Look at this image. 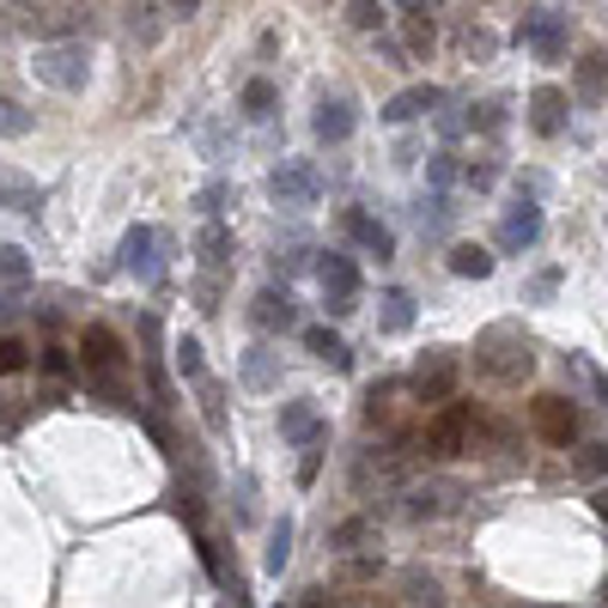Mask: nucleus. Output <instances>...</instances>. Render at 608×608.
<instances>
[{"instance_id":"obj_1","label":"nucleus","mask_w":608,"mask_h":608,"mask_svg":"<svg viewBox=\"0 0 608 608\" xmlns=\"http://www.w3.org/2000/svg\"><path fill=\"white\" fill-rule=\"evenodd\" d=\"M475 366H481L487 378H499V383H524L529 371H536V354H529L524 329L493 323V329H481V341H475Z\"/></svg>"},{"instance_id":"obj_2","label":"nucleus","mask_w":608,"mask_h":608,"mask_svg":"<svg viewBox=\"0 0 608 608\" xmlns=\"http://www.w3.org/2000/svg\"><path fill=\"white\" fill-rule=\"evenodd\" d=\"M31 73H37V85H49V92H85V80H92V56H85V43L56 37V43H37Z\"/></svg>"},{"instance_id":"obj_3","label":"nucleus","mask_w":608,"mask_h":608,"mask_svg":"<svg viewBox=\"0 0 608 608\" xmlns=\"http://www.w3.org/2000/svg\"><path fill=\"white\" fill-rule=\"evenodd\" d=\"M177 371H183V383L195 390L207 432H226V390H219V378L207 371V359H201V341H195V335L177 341Z\"/></svg>"},{"instance_id":"obj_4","label":"nucleus","mask_w":608,"mask_h":608,"mask_svg":"<svg viewBox=\"0 0 608 608\" xmlns=\"http://www.w3.org/2000/svg\"><path fill=\"white\" fill-rule=\"evenodd\" d=\"M122 274H134V281H165V262H170V231L158 226H128L122 238Z\"/></svg>"},{"instance_id":"obj_5","label":"nucleus","mask_w":608,"mask_h":608,"mask_svg":"<svg viewBox=\"0 0 608 608\" xmlns=\"http://www.w3.org/2000/svg\"><path fill=\"white\" fill-rule=\"evenodd\" d=\"M408 390H414V402H451L456 396V354H444V347H432V354H420L414 359V371H408Z\"/></svg>"},{"instance_id":"obj_6","label":"nucleus","mask_w":608,"mask_h":608,"mask_svg":"<svg viewBox=\"0 0 608 608\" xmlns=\"http://www.w3.org/2000/svg\"><path fill=\"white\" fill-rule=\"evenodd\" d=\"M269 195L281 201V207H317V201H323V177H317L311 158H286V165H274Z\"/></svg>"},{"instance_id":"obj_7","label":"nucleus","mask_w":608,"mask_h":608,"mask_svg":"<svg viewBox=\"0 0 608 608\" xmlns=\"http://www.w3.org/2000/svg\"><path fill=\"white\" fill-rule=\"evenodd\" d=\"M317 281H323V298L335 317L359 311V262L347 250H329L323 262H317Z\"/></svg>"},{"instance_id":"obj_8","label":"nucleus","mask_w":608,"mask_h":608,"mask_svg":"<svg viewBox=\"0 0 608 608\" xmlns=\"http://www.w3.org/2000/svg\"><path fill=\"white\" fill-rule=\"evenodd\" d=\"M80 359H85V378H122V371H128V347H122V335H116V329H104V323H85V335H80Z\"/></svg>"},{"instance_id":"obj_9","label":"nucleus","mask_w":608,"mask_h":608,"mask_svg":"<svg viewBox=\"0 0 608 608\" xmlns=\"http://www.w3.org/2000/svg\"><path fill=\"white\" fill-rule=\"evenodd\" d=\"M456 505H463V487H456V481H426V487H408V493H402V517H408V524L451 517Z\"/></svg>"},{"instance_id":"obj_10","label":"nucleus","mask_w":608,"mask_h":608,"mask_svg":"<svg viewBox=\"0 0 608 608\" xmlns=\"http://www.w3.org/2000/svg\"><path fill=\"white\" fill-rule=\"evenodd\" d=\"M517 43L524 49H536L541 61H567V13H524V25H517Z\"/></svg>"},{"instance_id":"obj_11","label":"nucleus","mask_w":608,"mask_h":608,"mask_svg":"<svg viewBox=\"0 0 608 608\" xmlns=\"http://www.w3.org/2000/svg\"><path fill=\"white\" fill-rule=\"evenodd\" d=\"M341 231H347V238H354L366 255H378V262H390V255H396V231L383 226V219H371L366 207H347V213H341Z\"/></svg>"},{"instance_id":"obj_12","label":"nucleus","mask_w":608,"mask_h":608,"mask_svg":"<svg viewBox=\"0 0 608 608\" xmlns=\"http://www.w3.org/2000/svg\"><path fill=\"white\" fill-rule=\"evenodd\" d=\"M468 426H475V414L468 408H444L439 420H426V432H420V444L432 456H456L468 444Z\"/></svg>"},{"instance_id":"obj_13","label":"nucleus","mask_w":608,"mask_h":608,"mask_svg":"<svg viewBox=\"0 0 608 608\" xmlns=\"http://www.w3.org/2000/svg\"><path fill=\"white\" fill-rule=\"evenodd\" d=\"M177 19H183V13H177V0H134V7H128V37H134V43H158Z\"/></svg>"},{"instance_id":"obj_14","label":"nucleus","mask_w":608,"mask_h":608,"mask_svg":"<svg viewBox=\"0 0 608 608\" xmlns=\"http://www.w3.org/2000/svg\"><path fill=\"white\" fill-rule=\"evenodd\" d=\"M541 238V207L536 201H511L505 207V219H499V250H529V243Z\"/></svg>"},{"instance_id":"obj_15","label":"nucleus","mask_w":608,"mask_h":608,"mask_svg":"<svg viewBox=\"0 0 608 608\" xmlns=\"http://www.w3.org/2000/svg\"><path fill=\"white\" fill-rule=\"evenodd\" d=\"M281 439L305 451V444H329V426L311 402H281Z\"/></svg>"},{"instance_id":"obj_16","label":"nucleus","mask_w":608,"mask_h":608,"mask_svg":"<svg viewBox=\"0 0 608 608\" xmlns=\"http://www.w3.org/2000/svg\"><path fill=\"white\" fill-rule=\"evenodd\" d=\"M536 432L548 444H572L579 439V408L567 396H536Z\"/></svg>"},{"instance_id":"obj_17","label":"nucleus","mask_w":608,"mask_h":608,"mask_svg":"<svg viewBox=\"0 0 608 608\" xmlns=\"http://www.w3.org/2000/svg\"><path fill=\"white\" fill-rule=\"evenodd\" d=\"M439 104H444V92H439V85H408V92H396V98L383 104V122H390V128L420 122V116H432Z\"/></svg>"},{"instance_id":"obj_18","label":"nucleus","mask_w":608,"mask_h":608,"mask_svg":"<svg viewBox=\"0 0 608 608\" xmlns=\"http://www.w3.org/2000/svg\"><path fill=\"white\" fill-rule=\"evenodd\" d=\"M250 317H255L262 335H286V329H298V311H293V298H286L281 286H262L255 305H250Z\"/></svg>"},{"instance_id":"obj_19","label":"nucleus","mask_w":608,"mask_h":608,"mask_svg":"<svg viewBox=\"0 0 608 608\" xmlns=\"http://www.w3.org/2000/svg\"><path fill=\"white\" fill-rule=\"evenodd\" d=\"M311 128H317V141H323V146H341V141H354L359 116H354V104H347V98H323V104H317V116H311Z\"/></svg>"},{"instance_id":"obj_20","label":"nucleus","mask_w":608,"mask_h":608,"mask_svg":"<svg viewBox=\"0 0 608 608\" xmlns=\"http://www.w3.org/2000/svg\"><path fill=\"white\" fill-rule=\"evenodd\" d=\"M529 128H536L541 141H553V134L567 128V98H560L553 85H541L536 98H529Z\"/></svg>"},{"instance_id":"obj_21","label":"nucleus","mask_w":608,"mask_h":608,"mask_svg":"<svg viewBox=\"0 0 608 608\" xmlns=\"http://www.w3.org/2000/svg\"><path fill=\"white\" fill-rule=\"evenodd\" d=\"M231 231L219 226V219H207V226H201V274H213V281H219V274L231 269Z\"/></svg>"},{"instance_id":"obj_22","label":"nucleus","mask_w":608,"mask_h":608,"mask_svg":"<svg viewBox=\"0 0 608 608\" xmlns=\"http://www.w3.org/2000/svg\"><path fill=\"white\" fill-rule=\"evenodd\" d=\"M281 383V354H274L269 341H255L250 354H243V390H274Z\"/></svg>"},{"instance_id":"obj_23","label":"nucleus","mask_w":608,"mask_h":608,"mask_svg":"<svg viewBox=\"0 0 608 608\" xmlns=\"http://www.w3.org/2000/svg\"><path fill=\"white\" fill-rule=\"evenodd\" d=\"M305 347H311V354L323 359V366H335V371H347V366H354V354H347V341H341L335 329H323V323H317V329H305Z\"/></svg>"},{"instance_id":"obj_24","label":"nucleus","mask_w":608,"mask_h":608,"mask_svg":"<svg viewBox=\"0 0 608 608\" xmlns=\"http://www.w3.org/2000/svg\"><path fill=\"white\" fill-rule=\"evenodd\" d=\"M0 207H13V213H37L43 207V189L25 183L19 170H0Z\"/></svg>"},{"instance_id":"obj_25","label":"nucleus","mask_w":608,"mask_h":608,"mask_svg":"<svg viewBox=\"0 0 608 608\" xmlns=\"http://www.w3.org/2000/svg\"><path fill=\"white\" fill-rule=\"evenodd\" d=\"M371 541H378V524H371V517H347V524L329 529V548L335 553H359V548H371Z\"/></svg>"},{"instance_id":"obj_26","label":"nucleus","mask_w":608,"mask_h":608,"mask_svg":"<svg viewBox=\"0 0 608 608\" xmlns=\"http://www.w3.org/2000/svg\"><path fill=\"white\" fill-rule=\"evenodd\" d=\"M451 274H456V281H487V274H493V255H487L481 243H456V250H451Z\"/></svg>"},{"instance_id":"obj_27","label":"nucleus","mask_w":608,"mask_h":608,"mask_svg":"<svg viewBox=\"0 0 608 608\" xmlns=\"http://www.w3.org/2000/svg\"><path fill=\"white\" fill-rule=\"evenodd\" d=\"M378 572H383V553L378 548H359V553H341V572H335V579L341 584H371Z\"/></svg>"},{"instance_id":"obj_28","label":"nucleus","mask_w":608,"mask_h":608,"mask_svg":"<svg viewBox=\"0 0 608 608\" xmlns=\"http://www.w3.org/2000/svg\"><path fill=\"white\" fill-rule=\"evenodd\" d=\"M286 560H293V517H281V524L269 529V553H262V567H269L274 579H281Z\"/></svg>"},{"instance_id":"obj_29","label":"nucleus","mask_w":608,"mask_h":608,"mask_svg":"<svg viewBox=\"0 0 608 608\" xmlns=\"http://www.w3.org/2000/svg\"><path fill=\"white\" fill-rule=\"evenodd\" d=\"M402 603H426V608H444V591H439V579L432 572H402Z\"/></svg>"},{"instance_id":"obj_30","label":"nucleus","mask_w":608,"mask_h":608,"mask_svg":"<svg viewBox=\"0 0 608 608\" xmlns=\"http://www.w3.org/2000/svg\"><path fill=\"white\" fill-rule=\"evenodd\" d=\"M347 25L354 31H383L390 25V7H383V0H347Z\"/></svg>"},{"instance_id":"obj_31","label":"nucleus","mask_w":608,"mask_h":608,"mask_svg":"<svg viewBox=\"0 0 608 608\" xmlns=\"http://www.w3.org/2000/svg\"><path fill=\"white\" fill-rule=\"evenodd\" d=\"M402 37H408V56H432V43H439V25H432L426 13H408Z\"/></svg>"},{"instance_id":"obj_32","label":"nucleus","mask_w":608,"mask_h":608,"mask_svg":"<svg viewBox=\"0 0 608 608\" xmlns=\"http://www.w3.org/2000/svg\"><path fill=\"white\" fill-rule=\"evenodd\" d=\"M243 116H250V122H269V116H274V85L269 80L243 85Z\"/></svg>"},{"instance_id":"obj_33","label":"nucleus","mask_w":608,"mask_h":608,"mask_svg":"<svg viewBox=\"0 0 608 608\" xmlns=\"http://www.w3.org/2000/svg\"><path fill=\"white\" fill-rule=\"evenodd\" d=\"M579 92L584 98H603L608 92V56H584L579 61Z\"/></svg>"},{"instance_id":"obj_34","label":"nucleus","mask_w":608,"mask_h":608,"mask_svg":"<svg viewBox=\"0 0 608 608\" xmlns=\"http://www.w3.org/2000/svg\"><path fill=\"white\" fill-rule=\"evenodd\" d=\"M31 122H37L31 110H19L13 98H0V141H25V134H31Z\"/></svg>"},{"instance_id":"obj_35","label":"nucleus","mask_w":608,"mask_h":608,"mask_svg":"<svg viewBox=\"0 0 608 608\" xmlns=\"http://www.w3.org/2000/svg\"><path fill=\"white\" fill-rule=\"evenodd\" d=\"M408 323H414V298L408 293H390V298H383V335H402Z\"/></svg>"},{"instance_id":"obj_36","label":"nucleus","mask_w":608,"mask_h":608,"mask_svg":"<svg viewBox=\"0 0 608 608\" xmlns=\"http://www.w3.org/2000/svg\"><path fill=\"white\" fill-rule=\"evenodd\" d=\"M0 281H7V286H25L31 281V255L19 250V243H0Z\"/></svg>"},{"instance_id":"obj_37","label":"nucleus","mask_w":608,"mask_h":608,"mask_svg":"<svg viewBox=\"0 0 608 608\" xmlns=\"http://www.w3.org/2000/svg\"><path fill=\"white\" fill-rule=\"evenodd\" d=\"M572 468H579V481H603L608 475V444H584Z\"/></svg>"},{"instance_id":"obj_38","label":"nucleus","mask_w":608,"mask_h":608,"mask_svg":"<svg viewBox=\"0 0 608 608\" xmlns=\"http://www.w3.org/2000/svg\"><path fill=\"white\" fill-rule=\"evenodd\" d=\"M31 366V347L19 335H0V378H13V371Z\"/></svg>"},{"instance_id":"obj_39","label":"nucleus","mask_w":608,"mask_h":608,"mask_svg":"<svg viewBox=\"0 0 608 608\" xmlns=\"http://www.w3.org/2000/svg\"><path fill=\"white\" fill-rule=\"evenodd\" d=\"M567 366H572V378H579V383H584V390H591L596 402H608V378H603V371L591 366V359H584V354H572Z\"/></svg>"},{"instance_id":"obj_40","label":"nucleus","mask_w":608,"mask_h":608,"mask_svg":"<svg viewBox=\"0 0 608 608\" xmlns=\"http://www.w3.org/2000/svg\"><path fill=\"white\" fill-rule=\"evenodd\" d=\"M359 414H366V426H390V390H383V383H378V390H366V408H359Z\"/></svg>"},{"instance_id":"obj_41","label":"nucleus","mask_w":608,"mask_h":608,"mask_svg":"<svg viewBox=\"0 0 608 608\" xmlns=\"http://www.w3.org/2000/svg\"><path fill=\"white\" fill-rule=\"evenodd\" d=\"M426 183H432V189H451V183H456V158L439 153L432 165H426Z\"/></svg>"},{"instance_id":"obj_42","label":"nucleus","mask_w":608,"mask_h":608,"mask_svg":"<svg viewBox=\"0 0 608 608\" xmlns=\"http://www.w3.org/2000/svg\"><path fill=\"white\" fill-rule=\"evenodd\" d=\"M37 366L49 371V378H73V354H68V347H43Z\"/></svg>"},{"instance_id":"obj_43","label":"nucleus","mask_w":608,"mask_h":608,"mask_svg":"<svg viewBox=\"0 0 608 608\" xmlns=\"http://www.w3.org/2000/svg\"><path fill=\"white\" fill-rule=\"evenodd\" d=\"M317 475H323V444H305V456H298V487H311Z\"/></svg>"},{"instance_id":"obj_44","label":"nucleus","mask_w":608,"mask_h":608,"mask_svg":"<svg viewBox=\"0 0 608 608\" xmlns=\"http://www.w3.org/2000/svg\"><path fill=\"white\" fill-rule=\"evenodd\" d=\"M219 201H226V183H207V189H201V213H207V219H219Z\"/></svg>"},{"instance_id":"obj_45","label":"nucleus","mask_w":608,"mask_h":608,"mask_svg":"<svg viewBox=\"0 0 608 608\" xmlns=\"http://www.w3.org/2000/svg\"><path fill=\"white\" fill-rule=\"evenodd\" d=\"M475 128H487V134H493V128H505V104H481V116H475Z\"/></svg>"},{"instance_id":"obj_46","label":"nucleus","mask_w":608,"mask_h":608,"mask_svg":"<svg viewBox=\"0 0 608 608\" xmlns=\"http://www.w3.org/2000/svg\"><path fill=\"white\" fill-rule=\"evenodd\" d=\"M553 286H560V269L536 274V281H529V298H553Z\"/></svg>"},{"instance_id":"obj_47","label":"nucleus","mask_w":608,"mask_h":608,"mask_svg":"<svg viewBox=\"0 0 608 608\" xmlns=\"http://www.w3.org/2000/svg\"><path fill=\"white\" fill-rule=\"evenodd\" d=\"M463 177H468V189H493V177H499V170H493V165H468Z\"/></svg>"},{"instance_id":"obj_48","label":"nucleus","mask_w":608,"mask_h":608,"mask_svg":"<svg viewBox=\"0 0 608 608\" xmlns=\"http://www.w3.org/2000/svg\"><path fill=\"white\" fill-rule=\"evenodd\" d=\"M298 608H335V596H323V591H305V603Z\"/></svg>"}]
</instances>
